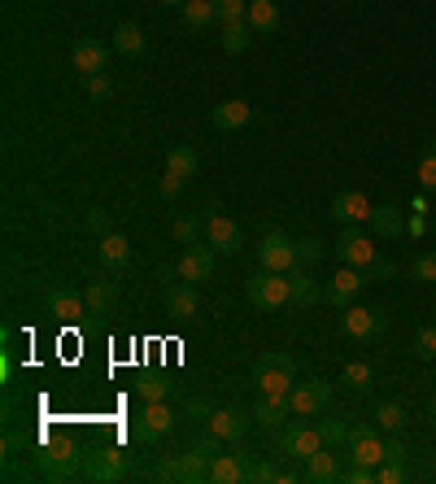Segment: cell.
Masks as SVG:
<instances>
[{
	"label": "cell",
	"mask_w": 436,
	"mask_h": 484,
	"mask_svg": "<svg viewBox=\"0 0 436 484\" xmlns=\"http://www.w3.org/2000/svg\"><path fill=\"white\" fill-rule=\"evenodd\" d=\"M253 384H258V393L289 397L292 384H297V363H292L289 354H262L258 366H253Z\"/></svg>",
	"instance_id": "cell-1"
},
{
	"label": "cell",
	"mask_w": 436,
	"mask_h": 484,
	"mask_svg": "<svg viewBox=\"0 0 436 484\" xmlns=\"http://www.w3.org/2000/svg\"><path fill=\"white\" fill-rule=\"evenodd\" d=\"M249 301L258 306V310H280V306H289L292 292H289V275H280V270H258L253 280H249Z\"/></svg>",
	"instance_id": "cell-2"
},
{
	"label": "cell",
	"mask_w": 436,
	"mask_h": 484,
	"mask_svg": "<svg viewBox=\"0 0 436 484\" xmlns=\"http://www.w3.org/2000/svg\"><path fill=\"white\" fill-rule=\"evenodd\" d=\"M170 428H175V414H170L166 402H145V411L131 414V436L140 445H157Z\"/></svg>",
	"instance_id": "cell-3"
},
{
	"label": "cell",
	"mask_w": 436,
	"mask_h": 484,
	"mask_svg": "<svg viewBox=\"0 0 436 484\" xmlns=\"http://www.w3.org/2000/svg\"><path fill=\"white\" fill-rule=\"evenodd\" d=\"M384 327H388L384 310H371V306H345V310H340V332L349 340H358V345L375 340Z\"/></svg>",
	"instance_id": "cell-4"
},
{
	"label": "cell",
	"mask_w": 436,
	"mask_h": 484,
	"mask_svg": "<svg viewBox=\"0 0 436 484\" xmlns=\"http://www.w3.org/2000/svg\"><path fill=\"white\" fill-rule=\"evenodd\" d=\"M289 406L297 419H315L332 406V384L327 380H306V384H292L289 393Z\"/></svg>",
	"instance_id": "cell-5"
},
{
	"label": "cell",
	"mask_w": 436,
	"mask_h": 484,
	"mask_svg": "<svg viewBox=\"0 0 436 484\" xmlns=\"http://www.w3.org/2000/svg\"><path fill=\"white\" fill-rule=\"evenodd\" d=\"M349 462H363V467H380L384 462V436L375 432L371 423H354L349 428V445H345Z\"/></svg>",
	"instance_id": "cell-6"
},
{
	"label": "cell",
	"mask_w": 436,
	"mask_h": 484,
	"mask_svg": "<svg viewBox=\"0 0 436 484\" xmlns=\"http://www.w3.org/2000/svg\"><path fill=\"white\" fill-rule=\"evenodd\" d=\"M336 258L345 262V267H358L366 270L380 253H375V241L366 236V232H358V227H340V241H336Z\"/></svg>",
	"instance_id": "cell-7"
},
{
	"label": "cell",
	"mask_w": 436,
	"mask_h": 484,
	"mask_svg": "<svg viewBox=\"0 0 436 484\" xmlns=\"http://www.w3.org/2000/svg\"><path fill=\"white\" fill-rule=\"evenodd\" d=\"M258 262L267 270H280V275H289L297 267V241L284 236V232H267L262 244H258Z\"/></svg>",
	"instance_id": "cell-8"
},
{
	"label": "cell",
	"mask_w": 436,
	"mask_h": 484,
	"mask_svg": "<svg viewBox=\"0 0 436 484\" xmlns=\"http://www.w3.org/2000/svg\"><path fill=\"white\" fill-rule=\"evenodd\" d=\"M318 450H323L318 428H310V423H284V428H280V454L306 462L310 454H318Z\"/></svg>",
	"instance_id": "cell-9"
},
{
	"label": "cell",
	"mask_w": 436,
	"mask_h": 484,
	"mask_svg": "<svg viewBox=\"0 0 436 484\" xmlns=\"http://www.w3.org/2000/svg\"><path fill=\"white\" fill-rule=\"evenodd\" d=\"M375 214V205H371V196L358 193V188H345V193L332 196V218L345 223V227H358V223H371Z\"/></svg>",
	"instance_id": "cell-10"
},
{
	"label": "cell",
	"mask_w": 436,
	"mask_h": 484,
	"mask_svg": "<svg viewBox=\"0 0 436 484\" xmlns=\"http://www.w3.org/2000/svg\"><path fill=\"white\" fill-rule=\"evenodd\" d=\"M35 459H40V471H44L49 480H62V476H74V471H79V450H74V441L44 445Z\"/></svg>",
	"instance_id": "cell-11"
},
{
	"label": "cell",
	"mask_w": 436,
	"mask_h": 484,
	"mask_svg": "<svg viewBox=\"0 0 436 484\" xmlns=\"http://www.w3.org/2000/svg\"><path fill=\"white\" fill-rule=\"evenodd\" d=\"M175 275H179L184 284H205V280L214 275V249H210V244H188L184 258H179V267H175Z\"/></svg>",
	"instance_id": "cell-12"
},
{
	"label": "cell",
	"mask_w": 436,
	"mask_h": 484,
	"mask_svg": "<svg viewBox=\"0 0 436 484\" xmlns=\"http://www.w3.org/2000/svg\"><path fill=\"white\" fill-rule=\"evenodd\" d=\"M363 284H366V270H358V267H340L332 280H327V289H323V297L336 306V310H345V306H354V297L363 292Z\"/></svg>",
	"instance_id": "cell-13"
},
{
	"label": "cell",
	"mask_w": 436,
	"mask_h": 484,
	"mask_svg": "<svg viewBox=\"0 0 436 484\" xmlns=\"http://www.w3.org/2000/svg\"><path fill=\"white\" fill-rule=\"evenodd\" d=\"M83 476L88 480H97V484H114V480H122L127 476V454L122 450H97L92 459H88V467H83Z\"/></svg>",
	"instance_id": "cell-14"
},
{
	"label": "cell",
	"mask_w": 436,
	"mask_h": 484,
	"mask_svg": "<svg viewBox=\"0 0 436 484\" xmlns=\"http://www.w3.org/2000/svg\"><path fill=\"white\" fill-rule=\"evenodd\" d=\"M205 244H210L214 253H236V249L244 244V236H241V227H236L232 218L210 214V223H205Z\"/></svg>",
	"instance_id": "cell-15"
},
{
	"label": "cell",
	"mask_w": 436,
	"mask_h": 484,
	"mask_svg": "<svg viewBox=\"0 0 436 484\" xmlns=\"http://www.w3.org/2000/svg\"><path fill=\"white\" fill-rule=\"evenodd\" d=\"M179 480L184 484H201V480H210V462H214V454H210V450H201V445H188V450H184V454H179Z\"/></svg>",
	"instance_id": "cell-16"
},
{
	"label": "cell",
	"mask_w": 436,
	"mask_h": 484,
	"mask_svg": "<svg viewBox=\"0 0 436 484\" xmlns=\"http://www.w3.org/2000/svg\"><path fill=\"white\" fill-rule=\"evenodd\" d=\"M336 454L340 450H327V445H323L318 454L306 459V471H301V476H306L310 484H336L340 480V459Z\"/></svg>",
	"instance_id": "cell-17"
},
{
	"label": "cell",
	"mask_w": 436,
	"mask_h": 484,
	"mask_svg": "<svg viewBox=\"0 0 436 484\" xmlns=\"http://www.w3.org/2000/svg\"><path fill=\"white\" fill-rule=\"evenodd\" d=\"M289 292H292L289 306H297V310H310L315 301H323V289H318L315 280L306 275V267H301V262L289 270Z\"/></svg>",
	"instance_id": "cell-18"
},
{
	"label": "cell",
	"mask_w": 436,
	"mask_h": 484,
	"mask_svg": "<svg viewBox=\"0 0 436 484\" xmlns=\"http://www.w3.org/2000/svg\"><path fill=\"white\" fill-rule=\"evenodd\" d=\"M249 423H253V414H241V411H214L205 419V428L214 436H223V441H241L249 432Z\"/></svg>",
	"instance_id": "cell-19"
},
{
	"label": "cell",
	"mask_w": 436,
	"mask_h": 484,
	"mask_svg": "<svg viewBox=\"0 0 436 484\" xmlns=\"http://www.w3.org/2000/svg\"><path fill=\"white\" fill-rule=\"evenodd\" d=\"M289 414H292L289 397H270V393H262V402L253 406V423L270 432V428H284V423H289Z\"/></svg>",
	"instance_id": "cell-20"
},
{
	"label": "cell",
	"mask_w": 436,
	"mask_h": 484,
	"mask_svg": "<svg viewBox=\"0 0 436 484\" xmlns=\"http://www.w3.org/2000/svg\"><path fill=\"white\" fill-rule=\"evenodd\" d=\"M71 57H74V71L79 74H100L105 62H109V49H105L100 40H79Z\"/></svg>",
	"instance_id": "cell-21"
},
{
	"label": "cell",
	"mask_w": 436,
	"mask_h": 484,
	"mask_svg": "<svg viewBox=\"0 0 436 484\" xmlns=\"http://www.w3.org/2000/svg\"><path fill=\"white\" fill-rule=\"evenodd\" d=\"M49 315L62 318V323H74L79 315H88V301H83L79 292H71V289H52L49 292Z\"/></svg>",
	"instance_id": "cell-22"
},
{
	"label": "cell",
	"mask_w": 436,
	"mask_h": 484,
	"mask_svg": "<svg viewBox=\"0 0 436 484\" xmlns=\"http://www.w3.org/2000/svg\"><path fill=\"white\" fill-rule=\"evenodd\" d=\"M371 227H375V236H384V241H397V236H406V218L402 210L384 201V205H375V214H371Z\"/></svg>",
	"instance_id": "cell-23"
},
{
	"label": "cell",
	"mask_w": 436,
	"mask_h": 484,
	"mask_svg": "<svg viewBox=\"0 0 436 484\" xmlns=\"http://www.w3.org/2000/svg\"><path fill=\"white\" fill-rule=\"evenodd\" d=\"M97 253H100V262H105L109 270H122L127 262H131V241L118 236V232H109V236H100L97 241Z\"/></svg>",
	"instance_id": "cell-24"
},
{
	"label": "cell",
	"mask_w": 436,
	"mask_h": 484,
	"mask_svg": "<svg viewBox=\"0 0 436 484\" xmlns=\"http://www.w3.org/2000/svg\"><path fill=\"white\" fill-rule=\"evenodd\" d=\"M210 480L214 484H241V480H249V467H244L241 454H214V462H210Z\"/></svg>",
	"instance_id": "cell-25"
},
{
	"label": "cell",
	"mask_w": 436,
	"mask_h": 484,
	"mask_svg": "<svg viewBox=\"0 0 436 484\" xmlns=\"http://www.w3.org/2000/svg\"><path fill=\"white\" fill-rule=\"evenodd\" d=\"M244 23L253 26V35L280 31V5H275V0H249V18H244Z\"/></svg>",
	"instance_id": "cell-26"
},
{
	"label": "cell",
	"mask_w": 436,
	"mask_h": 484,
	"mask_svg": "<svg viewBox=\"0 0 436 484\" xmlns=\"http://www.w3.org/2000/svg\"><path fill=\"white\" fill-rule=\"evenodd\" d=\"M83 301H88V315H114V301H118V292H114V284L109 280H92L88 284V292H83Z\"/></svg>",
	"instance_id": "cell-27"
},
{
	"label": "cell",
	"mask_w": 436,
	"mask_h": 484,
	"mask_svg": "<svg viewBox=\"0 0 436 484\" xmlns=\"http://www.w3.org/2000/svg\"><path fill=\"white\" fill-rule=\"evenodd\" d=\"M196 170H201V153H196L193 145H175L166 153V175H175V179H193Z\"/></svg>",
	"instance_id": "cell-28"
},
{
	"label": "cell",
	"mask_w": 436,
	"mask_h": 484,
	"mask_svg": "<svg viewBox=\"0 0 436 484\" xmlns=\"http://www.w3.org/2000/svg\"><path fill=\"white\" fill-rule=\"evenodd\" d=\"M249 119H253L249 100H223V105H214V127L218 131H241Z\"/></svg>",
	"instance_id": "cell-29"
},
{
	"label": "cell",
	"mask_w": 436,
	"mask_h": 484,
	"mask_svg": "<svg viewBox=\"0 0 436 484\" xmlns=\"http://www.w3.org/2000/svg\"><path fill=\"white\" fill-rule=\"evenodd\" d=\"M166 315L175 318H193L196 315V284H170L166 289Z\"/></svg>",
	"instance_id": "cell-30"
},
{
	"label": "cell",
	"mask_w": 436,
	"mask_h": 484,
	"mask_svg": "<svg viewBox=\"0 0 436 484\" xmlns=\"http://www.w3.org/2000/svg\"><path fill=\"white\" fill-rule=\"evenodd\" d=\"M210 23H218L214 0H188V5H184V26H188V31H205Z\"/></svg>",
	"instance_id": "cell-31"
},
{
	"label": "cell",
	"mask_w": 436,
	"mask_h": 484,
	"mask_svg": "<svg viewBox=\"0 0 436 484\" xmlns=\"http://www.w3.org/2000/svg\"><path fill=\"white\" fill-rule=\"evenodd\" d=\"M114 49H118L122 57L145 52V31H140L136 23H118V26H114Z\"/></svg>",
	"instance_id": "cell-32"
},
{
	"label": "cell",
	"mask_w": 436,
	"mask_h": 484,
	"mask_svg": "<svg viewBox=\"0 0 436 484\" xmlns=\"http://www.w3.org/2000/svg\"><path fill=\"white\" fill-rule=\"evenodd\" d=\"M340 384L354 388V393H371L375 388V371L366 363H345L340 366Z\"/></svg>",
	"instance_id": "cell-33"
},
{
	"label": "cell",
	"mask_w": 436,
	"mask_h": 484,
	"mask_svg": "<svg viewBox=\"0 0 436 484\" xmlns=\"http://www.w3.org/2000/svg\"><path fill=\"white\" fill-rule=\"evenodd\" d=\"M411 423V411L402 406V402H384V406H375V428H384V432H402Z\"/></svg>",
	"instance_id": "cell-34"
},
{
	"label": "cell",
	"mask_w": 436,
	"mask_h": 484,
	"mask_svg": "<svg viewBox=\"0 0 436 484\" xmlns=\"http://www.w3.org/2000/svg\"><path fill=\"white\" fill-rule=\"evenodd\" d=\"M253 44V26L249 23H227L223 26V49L227 52H244Z\"/></svg>",
	"instance_id": "cell-35"
},
{
	"label": "cell",
	"mask_w": 436,
	"mask_h": 484,
	"mask_svg": "<svg viewBox=\"0 0 436 484\" xmlns=\"http://www.w3.org/2000/svg\"><path fill=\"white\" fill-rule=\"evenodd\" d=\"M318 436H323V445H327V450H345V445H349V423H340V419H323V423H318Z\"/></svg>",
	"instance_id": "cell-36"
},
{
	"label": "cell",
	"mask_w": 436,
	"mask_h": 484,
	"mask_svg": "<svg viewBox=\"0 0 436 484\" xmlns=\"http://www.w3.org/2000/svg\"><path fill=\"white\" fill-rule=\"evenodd\" d=\"M170 232H175V241H179V244H201V218H196V214H179Z\"/></svg>",
	"instance_id": "cell-37"
},
{
	"label": "cell",
	"mask_w": 436,
	"mask_h": 484,
	"mask_svg": "<svg viewBox=\"0 0 436 484\" xmlns=\"http://www.w3.org/2000/svg\"><path fill=\"white\" fill-rule=\"evenodd\" d=\"M214 9H218V23L223 26L249 18V0H214Z\"/></svg>",
	"instance_id": "cell-38"
},
{
	"label": "cell",
	"mask_w": 436,
	"mask_h": 484,
	"mask_svg": "<svg viewBox=\"0 0 436 484\" xmlns=\"http://www.w3.org/2000/svg\"><path fill=\"white\" fill-rule=\"evenodd\" d=\"M83 88H88V97L92 100H109L114 97V79L100 71V74H83Z\"/></svg>",
	"instance_id": "cell-39"
},
{
	"label": "cell",
	"mask_w": 436,
	"mask_h": 484,
	"mask_svg": "<svg viewBox=\"0 0 436 484\" xmlns=\"http://www.w3.org/2000/svg\"><path fill=\"white\" fill-rule=\"evenodd\" d=\"M411 280H419V284H436V253H419V258H414Z\"/></svg>",
	"instance_id": "cell-40"
},
{
	"label": "cell",
	"mask_w": 436,
	"mask_h": 484,
	"mask_svg": "<svg viewBox=\"0 0 436 484\" xmlns=\"http://www.w3.org/2000/svg\"><path fill=\"white\" fill-rule=\"evenodd\" d=\"M136 388H140V397H145V402H166V393H170V384L162 380V375H145Z\"/></svg>",
	"instance_id": "cell-41"
},
{
	"label": "cell",
	"mask_w": 436,
	"mask_h": 484,
	"mask_svg": "<svg viewBox=\"0 0 436 484\" xmlns=\"http://www.w3.org/2000/svg\"><path fill=\"white\" fill-rule=\"evenodd\" d=\"M318 258H323V241H318V236H306V241H297V262H301V267H315Z\"/></svg>",
	"instance_id": "cell-42"
},
{
	"label": "cell",
	"mask_w": 436,
	"mask_h": 484,
	"mask_svg": "<svg viewBox=\"0 0 436 484\" xmlns=\"http://www.w3.org/2000/svg\"><path fill=\"white\" fill-rule=\"evenodd\" d=\"M414 354H419L423 363H436V327H419V337H414Z\"/></svg>",
	"instance_id": "cell-43"
},
{
	"label": "cell",
	"mask_w": 436,
	"mask_h": 484,
	"mask_svg": "<svg viewBox=\"0 0 436 484\" xmlns=\"http://www.w3.org/2000/svg\"><path fill=\"white\" fill-rule=\"evenodd\" d=\"M414 175H419V184H423L428 193H436V148L419 157V170H414Z\"/></svg>",
	"instance_id": "cell-44"
},
{
	"label": "cell",
	"mask_w": 436,
	"mask_h": 484,
	"mask_svg": "<svg viewBox=\"0 0 436 484\" xmlns=\"http://www.w3.org/2000/svg\"><path fill=\"white\" fill-rule=\"evenodd\" d=\"M249 480H258V484H284V471H280L275 462H258V467H249Z\"/></svg>",
	"instance_id": "cell-45"
},
{
	"label": "cell",
	"mask_w": 436,
	"mask_h": 484,
	"mask_svg": "<svg viewBox=\"0 0 436 484\" xmlns=\"http://www.w3.org/2000/svg\"><path fill=\"white\" fill-rule=\"evenodd\" d=\"M406 480V462H380L375 467V484H402Z\"/></svg>",
	"instance_id": "cell-46"
},
{
	"label": "cell",
	"mask_w": 436,
	"mask_h": 484,
	"mask_svg": "<svg viewBox=\"0 0 436 484\" xmlns=\"http://www.w3.org/2000/svg\"><path fill=\"white\" fill-rule=\"evenodd\" d=\"M340 480H345V484H375V467H363V462H349V467L340 471Z\"/></svg>",
	"instance_id": "cell-47"
},
{
	"label": "cell",
	"mask_w": 436,
	"mask_h": 484,
	"mask_svg": "<svg viewBox=\"0 0 436 484\" xmlns=\"http://www.w3.org/2000/svg\"><path fill=\"white\" fill-rule=\"evenodd\" d=\"M384 462H406L411 467V450H406V441H397V432L384 441Z\"/></svg>",
	"instance_id": "cell-48"
},
{
	"label": "cell",
	"mask_w": 436,
	"mask_h": 484,
	"mask_svg": "<svg viewBox=\"0 0 436 484\" xmlns=\"http://www.w3.org/2000/svg\"><path fill=\"white\" fill-rule=\"evenodd\" d=\"M83 223H88V232H97V236H109V210H100V205H92Z\"/></svg>",
	"instance_id": "cell-49"
},
{
	"label": "cell",
	"mask_w": 436,
	"mask_h": 484,
	"mask_svg": "<svg viewBox=\"0 0 436 484\" xmlns=\"http://www.w3.org/2000/svg\"><path fill=\"white\" fill-rule=\"evenodd\" d=\"M157 193L166 196V201H175V196L184 193V179H175V175H162V184H157Z\"/></svg>",
	"instance_id": "cell-50"
},
{
	"label": "cell",
	"mask_w": 436,
	"mask_h": 484,
	"mask_svg": "<svg viewBox=\"0 0 436 484\" xmlns=\"http://www.w3.org/2000/svg\"><path fill=\"white\" fill-rule=\"evenodd\" d=\"M184 406H188V414H193V419H210V414H214V406H210L205 397H188Z\"/></svg>",
	"instance_id": "cell-51"
},
{
	"label": "cell",
	"mask_w": 436,
	"mask_h": 484,
	"mask_svg": "<svg viewBox=\"0 0 436 484\" xmlns=\"http://www.w3.org/2000/svg\"><path fill=\"white\" fill-rule=\"evenodd\" d=\"M157 480H179V462H162V467H157Z\"/></svg>",
	"instance_id": "cell-52"
},
{
	"label": "cell",
	"mask_w": 436,
	"mask_h": 484,
	"mask_svg": "<svg viewBox=\"0 0 436 484\" xmlns=\"http://www.w3.org/2000/svg\"><path fill=\"white\" fill-rule=\"evenodd\" d=\"M162 5H179V9H184V5H188V0H162Z\"/></svg>",
	"instance_id": "cell-53"
},
{
	"label": "cell",
	"mask_w": 436,
	"mask_h": 484,
	"mask_svg": "<svg viewBox=\"0 0 436 484\" xmlns=\"http://www.w3.org/2000/svg\"><path fill=\"white\" fill-rule=\"evenodd\" d=\"M428 414H432V423H436V402H432V411H428Z\"/></svg>",
	"instance_id": "cell-54"
},
{
	"label": "cell",
	"mask_w": 436,
	"mask_h": 484,
	"mask_svg": "<svg viewBox=\"0 0 436 484\" xmlns=\"http://www.w3.org/2000/svg\"><path fill=\"white\" fill-rule=\"evenodd\" d=\"M432 148H436V145H432Z\"/></svg>",
	"instance_id": "cell-55"
}]
</instances>
